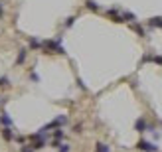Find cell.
<instances>
[{
  "mask_svg": "<svg viewBox=\"0 0 162 152\" xmlns=\"http://www.w3.org/2000/svg\"><path fill=\"white\" fill-rule=\"evenodd\" d=\"M30 46H32V47H40L42 44H40L38 40H34V38H32V40H30Z\"/></svg>",
  "mask_w": 162,
  "mask_h": 152,
  "instance_id": "4fadbf2b",
  "label": "cell"
},
{
  "mask_svg": "<svg viewBox=\"0 0 162 152\" xmlns=\"http://www.w3.org/2000/svg\"><path fill=\"white\" fill-rule=\"evenodd\" d=\"M42 46H44V49H48L50 53H65V52H63V47L59 46L58 42H53V40H48V42H44Z\"/></svg>",
  "mask_w": 162,
  "mask_h": 152,
  "instance_id": "6da1fadb",
  "label": "cell"
},
{
  "mask_svg": "<svg viewBox=\"0 0 162 152\" xmlns=\"http://www.w3.org/2000/svg\"><path fill=\"white\" fill-rule=\"evenodd\" d=\"M0 123L4 125V128H12V119L8 117L6 113H2V115H0Z\"/></svg>",
  "mask_w": 162,
  "mask_h": 152,
  "instance_id": "3957f363",
  "label": "cell"
},
{
  "mask_svg": "<svg viewBox=\"0 0 162 152\" xmlns=\"http://www.w3.org/2000/svg\"><path fill=\"white\" fill-rule=\"evenodd\" d=\"M73 20H75V18H73V16H71V18H67V22H65V26L69 28V26H71V24H73Z\"/></svg>",
  "mask_w": 162,
  "mask_h": 152,
  "instance_id": "9a60e30c",
  "label": "cell"
},
{
  "mask_svg": "<svg viewBox=\"0 0 162 152\" xmlns=\"http://www.w3.org/2000/svg\"><path fill=\"white\" fill-rule=\"evenodd\" d=\"M10 85V79L8 77H0V87H8Z\"/></svg>",
  "mask_w": 162,
  "mask_h": 152,
  "instance_id": "30bf717a",
  "label": "cell"
},
{
  "mask_svg": "<svg viewBox=\"0 0 162 152\" xmlns=\"http://www.w3.org/2000/svg\"><path fill=\"white\" fill-rule=\"evenodd\" d=\"M97 152H109V146L103 144V142H99L97 144Z\"/></svg>",
  "mask_w": 162,
  "mask_h": 152,
  "instance_id": "ba28073f",
  "label": "cell"
},
{
  "mask_svg": "<svg viewBox=\"0 0 162 152\" xmlns=\"http://www.w3.org/2000/svg\"><path fill=\"white\" fill-rule=\"evenodd\" d=\"M0 18H2V6H0Z\"/></svg>",
  "mask_w": 162,
  "mask_h": 152,
  "instance_id": "d6986e66",
  "label": "cell"
},
{
  "mask_svg": "<svg viewBox=\"0 0 162 152\" xmlns=\"http://www.w3.org/2000/svg\"><path fill=\"white\" fill-rule=\"evenodd\" d=\"M152 60H154L156 63H160V65H162V57H160V55H158V57H152Z\"/></svg>",
  "mask_w": 162,
  "mask_h": 152,
  "instance_id": "e0dca14e",
  "label": "cell"
},
{
  "mask_svg": "<svg viewBox=\"0 0 162 152\" xmlns=\"http://www.w3.org/2000/svg\"><path fill=\"white\" fill-rule=\"evenodd\" d=\"M20 152H34V150H32V148H28V146H22V150H20Z\"/></svg>",
  "mask_w": 162,
  "mask_h": 152,
  "instance_id": "2e32d148",
  "label": "cell"
},
{
  "mask_svg": "<svg viewBox=\"0 0 162 152\" xmlns=\"http://www.w3.org/2000/svg\"><path fill=\"white\" fill-rule=\"evenodd\" d=\"M2 136H4V140H10L14 138V132H12V128H2Z\"/></svg>",
  "mask_w": 162,
  "mask_h": 152,
  "instance_id": "5b68a950",
  "label": "cell"
},
{
  "mask_svg": "<svg viewBox=\"0 0 162 152\" xmlns=\"http://www.w3.org/2000/svg\"><path fill=\"white\" fill-rule=\"evenodd\" d=\"M148 24L150 26H156V28H162V18H150Z\"/></svg>",
  "mask_w": 162,
  "mask_h": 152,
  "instance_id": "52a82bcc",
  "label": "cell"
},
{
  "mask_svg": "<svg viewBox=\"0 0 162 152\" xmlns=\"http://www.w3.org/2000/svg\"><path fill=\"white\" fill-rule=\"evenodd\" d=\"M132 30H136V32L140 34V36H144V30H143V28H140V26H132Z\"/></svg>",
  "mask_w": 162,
  "mask_h": 152,
  "instance_id": "5bb4252c",
  "label": "cell"
},
{
  "mask_svg": "<svg viewBox=\"0 0 162 152\" xmlns=\"http://www.w3.org/2000/svg\"><path fill=\"white\" fill-rule=\"evenodd\" d=\"M2 105H4V99H2V97H0V107H2Z\"/></svg>",
  "mask_w": 162,
  "mask_h": 152,
  "instance_id": "ac0fdd59",
  "label": "cell"
},
{
  "mask_svg": "<svg viewBox=\"0 0 162 152\" xmlns=\"http://www.w3.org/2000/svg\"><path fill=\"white\" fill-rule=\"evenodd\" d=\"M87 8H91V10H99V6L93 2V0H87Z\"/></svg>",
  "mask_w": 162,
  "mask_h": 152,
  "instance_id": "8fae6325",
  "label": "cell"
},
{
  "mask_svg": "<svg viewBox=\"0 0 162 152\" xmlns=\"http://www.w3.org/2000/svg\"><path fill=\"white\" fill-rule=\"evenodd\" d=\"M138 150H144V152H158V146L152 144V142H146V140H140L138 144H136Z\"/></svg>",
  "mask_w": 162,
  "mask_h": 152,
  "instance_id": "7a4b0ae2",
  "label": "cell"
},
{
  "mask_svg": "<svg viewBox=\"0 0 162 152\" xmlns=\"http://www.w3.org/2000/svg\"><path fill=\"white\" fill-rule=\"evenodd\" d=\"M26 55H28V49H20V53H18V60H16V65H20L22 61L26 60Z\"/></svg>",
  "mask_w": 162,
  "mask_h": 152,
  "instance_id": "8992f818",
  "label": "cell"
},
{
  "mask_svg": "<svg viewBox=\"0 0 162 152\" xmlns=\"http://www.w3.org/2000/svg\"><path fill=\"white\" fill-rule=\"evenodd\" d=\"M58 152H69V146H67V144H59L58 146Z\"/></svg>",
  "mask_w": 162,
  "mask_h": 152,
  "instance_id": "7c38bea8",
  "label": "cell"
},
{
  "mask_svg": "<svg viewBox=\"0 0 162 152\" xmlns=\"http://www.w3.org/2000/svg\"><path fill=\"white\" fill-rule=\"evenodd\" d=\"M135 128H136L138 132H144V130H146V120H144V119H138V120L135 123Z\"/></svg>",
  "mask_w": 162,
  "mask_h": 152,
  "instance_id": "277c9868",
  "label": "cell"
},
{
  "mask_svg": "<svg viewBox=\"0 0 162 152\" xmlns=\"http://www.w3.org/2000/svg\"><path fill=\"white\" fill-rule=\"evenodd\" d=\"M123 20H129V22H132V20H136V18H135V14L125 12V14H123Z\"/></svg>",
  "mask_w": 162,
  "mask_h": 152,
  "instance_id": "9c48e42d",
  "label": "cell"
}]
</instances>
